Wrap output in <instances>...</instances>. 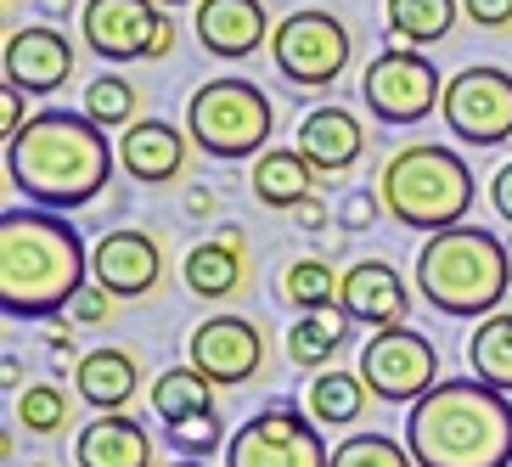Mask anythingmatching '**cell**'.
Wrapping results in <instances>:
<instances>
[{
    "instance_id": "cell-42",
    "label": "cell",
    "mask_w": 512,
    "mask_h": 467,
    "mask_svg": "<svg viewBox=\"0 0 512 467\" xmlns=\"http://www.w3.org/2000/svg\"><path fill=\"white\" fill-rule=\"evenodd\" d=\"M46 12H68V0H46Z\"/></svg>"
},
{
    "instance_id": "cell-19",
    "label": "cell",
    "mask_w": 512,
    "mask_h": 467,
    "mask_svg": "<svg viewBox=\"0 0 512 467\" xmlns=\"http://www.w3.org/2000/svg\"><path fill=\"white\" fill-rule=\"evenodd\" d=\"M119 169L147 186H164L186 169V136L164 119H136L119 136Z\"/></svg>"
},
{
    "instance_id": "cell-21",
    "label": "cell",
    "mask_w": 512,
    "mask_h": 467,
    "mask_svg": "<svg viewBox=\"0 0 512 467\" xmlns=\"http://www.w3.org/2000/svg\"><path fill=\"white\" fill-rule=\"evenodd\" d=\"M74 389L85 406H96V417H113L136 400L141 389V372H136V355L124 349H91L74 361Z\"/></svg>"
},
{
    "instance_id": "cell-12",
    "label": "cell",
    "mask_w": 512,
    "mask_h": 467,
    "mask_svg": "<svg viewBox=\"0 0 512 467\" xmlns=\"http://www.w3.org/2000/svg\"><path fill=\"white\" fill-rule=\"evenodd\" d=\"M332 451L321 445L316 422L293 406H271L248 417L226 439V467H327Z\"/></svg>"
},
{
    "instance_id": "cell-15",
    "label": "cell",
    "mask_w": 512,
    "mask_h": 467,
    "mask_svg": "<svg viewBox=\"0 0 512 467\" xmlns=\"http://www.w3.org/2000/svg\"><path fill=\"white\" fill-rule=\"evenodd\" d=\"M158 276H164V248H158L147 231L119 226V231H107V237L96 242L91 282L107 287L113 299H141V293L158 287Z\"/></svg>"
},
{
    "instance_id": "cell-8",
    "label": "cell",
    "mask_w": 512,
    "mask_h": 467,
    "mask_svg": "<svg viewBox=\"0 0 512 467\" xmlns=\"http://www.w3.org/2000/svg\"><path fill=\"white\" fill-rule=\"evenodd\" d=\"M349 29L338 23L332 12H293L276 23L271 34V57H276V74L299 91H321L349 68Z\"/></svg>"
},
{
    "instance_id": "cell-6",
    "label": "cell",
    "mask_w": 512,
    "mask_h": 467,
    "mask_svg": "<svg viewBox=\"0 0 512 467\" xmlns=\"http://www.w3.org/2000/svg\"><path fill=\"white\" fill-rule=\"evenodd\" d=\"M186 136L209 158H248V152H271V96L254 79H209L203 91L186 102Z\"/></svg>"
},
{
    "instance_id": "cell-4",
    "label": "cell",
    "mask_w": 512,
    "mask_h": 467,
    "mask_svg": "<svg viewBox=\"0 0 512 467\" xmlns=\"http://www.w3.org/2000/svg\"><path fill=\"white\" fill-rule=\"evenodd\" d=\"M507 287H512V259L484 226H451L422 242L417 293L439 316H467V321L496 316Z\"/></svg>"
},
{
    "instance_id": "cell-33",
    "label": "cell",
    "mask_w": 512,
    "mask_h": 467,
    "mask_svg": "<svg viewBox=\"0 0 512 467\" xmlns=\"http://www.w3.org/2000/svg\"><path fill=\"white\" fill-rule=\"evenodd\" d=\"M164 439L175 445V451L186 456V462H203L209 451H226V434H220V417H186V422H175V428H164Z\"/></svg>"
},
{
    "instance_id": "cell-36",
    "label": "cell",
    "mask_w": 512,
    "mask_h": 467,
    "mask_svg": "<svg viewBox=\"0 0 512 467\" xmlns=\"http://www.w3.org/2000/svg\"><path fill=\"white\" fill-rule=\"evenodd\" d=\"M23 124H29V119H23V91L6 85V91H0V141H12Z\"/></svg>"
},
{
    "instance_id": "cell-18",
    "label": "cell",
    "mask_w": 512,
    "mask_h": 467,
    "mask_svg": "<svg viewBox=\"0 0 512 467\" xmlns=\"http://www.w3.org/2000/svg\"><path fill=\"white\" fill-rule=\"evenodd\" d=\"M299 152L310 158L316 175H344V169L361 164L366 130L349 107H316V113H304V124H299Z\"/></svg>"
},
{
    "instance_id": "cell-31",
    "label": "cell",
    "mask_w": 512,
    "mask_h": 467,
    "mask_svg": "<svg viewBox=\"0 0 512 467\" xmlns=\"http://www.w3.org/2000/svg\"><path fill=\"white\" fill-rule=\"evenodd\" d=\"M327 467H417L411 451L389 434H349L332 445V462Z\"/></svg>"
},
{
    "instance_id": "cell-14",
    "label": "cell",
    "mask_w": 512,
    "mask_h": 467,
    "mask_svg": "<svg viewBox=\"0 0 512 467\" xmlns=\"http://www.w3.org/2000/svg\"><path fill=\"white\" fill-rule=\"evenodd\" d=\"M0 68H6V85H12V91L51 96L57 85H68V74H74V46H68V34H57L51 23L12 29L6 46H0Z\"/></svg>"
},
{
    "instance_id": "cell-20",
    "label": "cell",
    "mask_w": 512,
    "mask_h": 467,
    "mask_svg": "<svg viewBox=\"0 0 512 467\" xmlns=\"http://www.w3.org/2000/svg\"><path fill=\"white\" fill-rule=\"evenodd\" d=\"M74 462L79 467H152V434L136 417H124V411L91 417L79 428Z\"/></svg>"
},
{
    "instance_id": "cell-32",
    "label": "cell",
    "mask_w": 512,
    "mask_h": 467,
    "mask_svg": "<svg viewBox=\"0 0 512 467\" xmlns=\"http://www.w3.org/2000/svg\"><path fill=\"white\" fill-rule=\"evenodd\" d=\"M17 422L29 434H62L68 428V394L57 383H34V389L17 394Z\"/></svg>"
},
{
    "instance_id": "cell-45",
    "label": "cell",
    "mask_w": 512,
    "mask_h": 467,
    "mask_svg": "<svg viewBox=\"0 0 512 467\" xmlns=\"http://www.w3.org/2000/svg\"><path fill=\"white\" fill-rule=\"evenodd\" d=\"M29 467H51V462H29Z\"/></svg>"
},
{
    "instance_id": "cell-25",
    "label": "cell",
    "mask_w": 512,
    "mask_h": 467,
    "mask_svg": "<svg viewBox=\"0 0 512 467\" xmlns=\"http://www.w3.org/2000/svg\"><path fill=\"white\" fill-rule=\"evenodd\" d=\"M467 361H473V377H479V383L512 394V310H496V316H484L479 327H473Z\"/></svg>"
},
{
    "instance_id": "cell-30",
    "label": "cell",
    "mask_w": 512,
    "mask_h": 467,
    "mask_svg": "<svg viewBox=\"0 0 512 467\" xmlns=\"http://www.w3.org/2000/svg\"><path fill=\"white\" fill-rule=\"evenodd\" d=\"M85 119L96 130H130L136 124V85L119 74H102L85 85Z\"/></svg>"
},
{
    "instance_id": "cell-9",
    "label": "cell",
    "mask_w": 512,
    "mask_h": 467,
    "mask_svg": "<svg viewBox=\"0 0 512 467\" xmlns=\"http://www.w3.org/2000/svg\"><path fill=\"white\" fill-rule=\"evenodd\" d=\"M361 383L383 406H400V400L417 406L422 394L439 383V349L411 327H383L361 349Z\"/></svg>"
},
{
    "instance_id": "cell-41",
    "label": "cell",
    "mask_w": 512,
    "mask_h": 467,
    "mask_svg": "<svg viewBox=\"0 0 512 467\" xmlns=\"http://www.w3.org/2000/svg\"><path fill=\"white\" fill-rule=\"evenodd\" d=\"M186 209H192V214H209L214 197H209V192H192V197H186Z\"/></svg>"
},
{
    "instance_id": "cell-29",
    "label": "cell",
    "mask_w": 512,
    "mask_h": 467,
    "mask_svg": "<svg viewBox=\"0 0 512 467\" xmlns=\"http://www.w3.org/2000/svg\"><path fill=\"white\" fill-rule=\"evenodd\" d=\"M282 293L299 304L304 316H310V310H332V299L344 293V276L332 271V259H299V265H287Z\"/></svg>"
},
{
    "instance_id": "cell-7",
    "label": "cell",
    "mask_w": 512,
    "mask_h": 467,
    "mask_svg": "<svg viewBox=\"0 0 512 467\" xmlns=\"http://www.w3.org/2000/svg\"><path fill=\"white\" fill-rule=\"evenodd\" d=\"M361 96H366V113L377 124H422L445 102V79H439V68L422 51L389 46L383 57L366 62Z\"/></svg>"
},
{
    "instance_id": "cell-38",
    "label": "cell",
    "mask_w": 512,
    "mask_h": 467,
    "mask_svg": "<svg viewBox=\"0 0 512 467\" xmlns=\"http://www.w3.org/2000/svg\"><path fill=\"white\" fill-rule=\"evenodd\" d=\"M490 203H496L501 220H512V164L496 169V181H490Z\"/></svg>"
},
{
    "instance_id": "cell-28",
    "label": "cell",
    "mask_w": 512,
    "mask_h": 467,
    "mask_svg": "<svg viewBox=\"0 0 512 467\" xmlns=\"http://www.w3.org/2000/svg\"><path fill=\"white\" fill-rule=\"evenodd\" d=\"M366 383L361 372H316V383H310V417L321 422V428H349V422L366 411Z\"/></svg>"
},
{
    "instance_id": "cell-24",
    "label": "cell",
    "mask_w": 512,
    "mask_h": 467,
    "mask_svg": "<svg viewBox=\"0 0 512 467\" xmlns=\"http://www.w3.org/2000/svg\"><path fill=\"white\" fill-rule=\"evenodd\" d=\"M152 411H158L164 428H175V422H186V417H209L214 411V383L197 372V366L158 372V383H152Z\"/></svg>"
},
{
    "instance_id": "cell-3",
    "label": "cell",
    "mask_w": 512,
    "mask_h": 467,
    "mask_svg": "<svg viewBox=\"0 0 512 467\" xmlns=\"http://www.w3.org/2000/svg\"><path fill=\"white\" fill-rule=\"evenodd\" d=\"M406 451L417 467H507L512 400L479 377H445L411 406Z\"/></svg>"
},
{
    "instance_id": "cell-44",
    "label": "cell",
    "mask_w": 512,
    "mask_h": 467,
    "mask_svg": "<svg viewBox=\"0 0 512 467\" xmlns=\"http://www.w3.org/2000/svg\"><path fill=\"white\" fill-rule=\"evenodd\" d=\"M158 6H186V0H158Z\"/></svg>"
},
{
    "instance_id": "cell-35",
    "label": "cell",
    "mask_w": 512,
    "mask_h": 467,
    "mask_svg": "<svg viewBox=\"0 0 512 467\" xmlns=\"http://www.w3.org/2000/svg\"><path fill=\"white\" fill-rule=\"evenodd\" d=\"M467 23H479V29H507L512 23V0H462Z\"/></svg>"
},
{
    "instance_id": "cell-23",
    "label": "cell",
    "mask_w": 512,
    "mask_h": 467,
    "mask_svg": "<svg viewBox=\"0 0 512 467\" xmlns=\"http://www.w3.org/2000/svg\"><path fill=\"white\" fill-rule=\"evenodd\" d=\"M181 271H186V287H192L197 299L220 304L248 282V254H237V248H226V242H197Z\"/></svg>"
},
{
    "instance_id": "cell-27",
    "label": "cell",
    "mask_w": 512,
    "mask_h": 467,
    "mask_svg": "<svg viewBox=\"0 0 512 467\" xmlns=\"http://www.w3.org/2000/svg\"><path fill=\"white\" fill-rule=\"evenodd\" d=\"M456 12L462 0H389V34L400 46H434L456 29Z\"/></svg>"
},
{
    "instance_id": "cell-37",
    "label": "cell",
    "mask_w": 512,
    "mask_h": 467,
    "mask_svg": "<svg viewBox=\"0 0 512 467\" xmlns=\"http://www.w3.org/2000/svg\"><path fill=\"white\" fill-rule=\"evenodd\" d=\"M383 209V203H377V192H366V197H349L344 203V226L349 231H361V226H372V214Z\"/></svg>"
},
{
    "instance_id": "cell-22",
    "label": "cell",
    "mask_w": 512,
    "mask_h": 467,
    "mask_svg": "<svg viewBox=\"0 0 512 467\" xmlns=\"http://www.w3.org/2000/svg\"><path fill=\"white\" fill-rule=\"evenodd\" d=\"M316 186V169L299 147H271L254 158V197L265 209H299Z\"/></svg>"
},
{
    "instance_id": "cell-2",
    "label": "cell",
    "mask_w": 512,
    "mask_h": 467,
    "mask_svg": "<svg viewBox=\"0 0 512 467\" xmlns=\"http://www.w3.org/2000/svg\"><path fill=\"white\" fill-rule=\"evenodd\" d=\"M85 282H91V254L74 220H62L57 209L0 214V310L6 316H57Z\"/></svg>"
},
{
    "instance_id": "cell-11",
    "label": "cell",
    "mask_w": 512,
    "mask_h": 467,
    "mask_svg": "<svg viewBox=\"0 0 512 467\" xmlns=\"http://www.w3.org/2000/svg\"><path fill=\"white\" fill-rule=\"evenodd\" d=\"M79 34L102 62H141L164 57L175 29L158 12V0H85L79 12Z\"/></svg>"
},
{
    "instance_id": "cell-16",
    "label": "cell",
    "mask_w": 512,
    "mask_h": 467,
    "mask_svg": "<svg viewBox=\"0 0 512 467\" xmlns=\"http://www.w3.org/2000/svg\"><path fill=\"white\" fill-rule=\"evenodd\" d=\"M192 29L203 51L237 62V57H254L271 40V17H265V0H203Z\"/></svg>"
},
{
    "instance_id": "cell-39",
    "label": "cell",
    "mask_w": 512,
    "mask_h": 467,
    "mask_svg": "<svg viewBox=\"0 0 512 467\" xmlns=\"http://www.w3.org/2000/svg\"><path fill=\"white\" fill-rule=\"evenodd\" d=\"M293 214H299V226H304V231H321V226H327V209H321L316 197H304Z\"/></svg>"
},
{
    "instance_id": "cell-34",
    "label": "cell",
    "mask_w": 512,
    "mask_h": 467,
    "mask_svg": "<svg viewBox=\"0 0 512 467\" xmlns=\"http://www.w3.org/2000/svg\"><path fill=\"white\" fill-rule=\"evenodd\" d=\"M113 304H119V299H113L107 287L85 282V287L74 293V304H68V310H74V321H79V327H102V321L113 316Z\"/></svg>"
},
{
    "instance_id": "cell-1",
    "label": "cell",
    "mask_w": 512,
    "mask_h": 467,
    "mask_svg": "<svg viewBox=\"0 0 512 467\" xmlns=\"http://www.w3.org/2000/svg\"><path fill=\"white\" fill-rule=\"evenodd\" d=\"M113 175V141L85 113L46 107L6 141V181L40 209H85Z\"/></svg>"
},
{
    "instance_id": "cell-13",
    "label": "cell",
    "mask_w": 512,
    "mask_h": 467,
    "mask_svg": "<svg viewBox=\"0 0 512 467\" xmlns=\"http://www.w3.org/2000/svg\"><path fill=\"white\" fill-rule=\"evenodd\" d=\"M186 366L209 377L214 389H231V383H248V377L265 366V332L248 316H209L203 327L186 338Z\"/></svg>"
},
{
    "instance_id": "cell-17",
    "label": "cell",
    "mask_w": 512,
    "mask_h": 467,
    "mask_svg": "<svg viewBox=\"0 0 512 467\" xmlns=\"http://www.w3.org/2000/svg\"><path fill=\"white\" fill-rule=\"evenodd\" d=\"M338 304H344L349 321H366V327H400L411 310V293L406 282H400V271L394 265H383V259H361V265H349L344 271V293H338Z\"/></svg>"
},
{
    "instance_id": "cell-26",
    "label": "cell",
    "mask_w": 512,
    "mask_h": 467,
    "mask_svg": "<svg viewBox=\"0 0 512 467\" xmlns=\"http://www.w3.org/2000/svg\"><path fill=\"white\" fill-rule=\"evenodd\" d=\"M344 338H349V316H338V310H310V316H299L287 327V361L321 372L344 349Z\"/></svg>"
},
{
    "instance_id": "cell-40",
    "label": "cell",
    "mask_w": 512,
    "mask_h": 467,
    "mask_svg": "<svg viewBox=\"0 0 512 467\" xmlns=\"http://www.w3.org/2000/svg\"><path fill=\"white\" fill-rule=\"evenodd\" d=\"M51 349H57V361L68 366V355H79L74 349V338H68V332H51Z\"/></svg>"
},
{
    "instance_id": "cell-5",
    "label": "cell",
    "mask_w": 512,
    "mask_h": 467,
    "mask_svg": "<svg viewBox=\"0 0 512 467\" xmlns=\"http://www.w3.org/2000/svg\"><path fill=\"white\" fill-rule=\"evenodd\" d=\"M372 192L389 220L439 237V231L462 226L473 214V169L462 164V152L417 141V147H400L389 164L377 169Z\"/></svg>"
},
{
    "instance_id": "cell-43",
    "label": "cell",
    "mask_w": 512,
    "mask_h": 467,
    "mask_svg": "<svg viewBox=\"0 0 512 467\" xmlns=\"http://www.w3.org/2000/svg\"><path fill=\"white\" fill-rule=\"evenodd\" d=\"M169 467H209V462H169Z\"/></svg>"
},
{
    "instance_id": "cell-10",
    "label": "cell",
    "mask_w": 512,
    "mask_h": 467,
    "mask_svg": "<svg viewBox=\"0 0 512 467\" xmlns=\"http://www.w3.org/2000/svg\"><path fill=\"white\" fill-rule=\"evenodd\" d=\"M451 136L467 147H501L512 136V74L473 62L456 79H445V102H439Z\"/></svg>"
}]
</instances>
